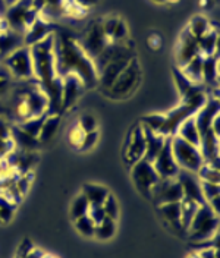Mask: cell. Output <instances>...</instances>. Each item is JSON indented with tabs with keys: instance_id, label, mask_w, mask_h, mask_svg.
<instances>
[{
	"instance_id": "14",
	"label": "cell",
	"mask_w": 220,
	"mask_h": 258,
	"mask_svg": "<svg viewBox=\"0 0 220 258\" xmlns=\"http://www.w3.org/2000/svg\"><path fill=\"white\" fill-rule=\"evenodd\" d=\"M198 54H200L198 41L188 31V28H185L181 32L179 40H178V46H176V66L182 68L184 64L188 63L191 59H194Z\"/></svg>"
},
{
	"instance_id": "36",
	"label": "cell",
	"mask_w": 220,
	"mask_h": 258,
	"mask_svg": "<svg viewBox=\"0 0 220 258\" xmlns=\"http://www.w3.org/2000/svg\"><path fill=\"white\" fill-rule=\"evenodd\" d=\"M164 114L161 113H153V114H147L141 119V126L145 129H150L153 132H160V129L164 125Z\"/></svg>"
},
{
	"instance_id": "33",
	"label": "cell",
	"mask_w": 220,
	"mask_h": 258,
	"mask_svg": "<svg viewBox=\"0 0 220 258\" xmlns=\"http://www.w3.org/2000/svg\"><path fill=\"white\" fill-rule=\"evenodd\" d=\"M88 210H90V203L88 200L85 198V195L81 192L75 197V200L72 201L71 204V217L74 220H77L82 216H87L88 214Z\"/></svg>"
},
{
	"instance_id": "23",
	"label": "cell",
	"mask_w": 220,
	"mask_h": 258,
	"mask_svg": "<svg viewBox=\"0 0 220 258\" xmlns=\"http://www.w3.org/2000/svg\"><path fill=\"white\" fill-rule=\"evenodd\" d=\"M179 138H182L184 141H187L189 144L195 145V147H200V132H198V128L195 125V119L194 116L192 117H188L187 120H184L179 128L176 131V134Z\"/></svg>"
},
{
	"instance_id": "1",
	"label": "cell",
	"mask_w": 220,
	"mask_h": 258,
	"mask_svg": "<svg viewBox=\"0 0 220 258\" xmlns=\"http://www.w3.org/2000/svg\"><path fill=\"white\" fill-rule=\"evenodd\" d=\"M54 54H56V71L59 78L69 74L77 75L84 88H93L97 85V72L93 60L82 51L78 41L69 37L54 35Z\"/></svg>"
},
{
	"instance_id": "11",
	"label": "cell",
	"mask_w": 220,
	"mask_h": 258,
	"mask_svg": "<svg viewBox=\"0 0 220 258\" xmlns=\"http://www.w3.org/2000/svg\"><path fill=\"white\" fill-rule=\"evenodd\" d=\"M135 57L134 51L132 53H126V54H122L116 59H113L110 63H107V66L97 75V84L101 87L103 91H107L112 84L115 82V80L121 75V72L125 69L128 63Z\"/></svg>"
},
{
	"instance_id": "2",
	"label": "cell",
	"mask_w": 220,
	"mask_h": 258,
	"mask_svg": "<svg viewBox=\"0 0 220 258\" xmlns=\"http://www.w3.org/2000/svg\"><path fill=\"white\" fill-rule=\"evenodd\" d=\"M217 232H219V214H216L205 203L198 207L185 233H188L191 241L203 243L210 241Z\"/></svg>"
},
{
	"instance_id": "19",
	"label": "cell",
	"mask_w": 220,
	"mask_h": 258,
	"mask_svg": "<svg viewBox=\"0 0 220 258\" xmlns=\"http://www.w3.org/2000/svg\"><path fill=\"white\" fill-rule=\"evenodd\" d=\"M144 131V137H145V153H144V159L151 161L157 157V154L161 151L163 145L166 143V137H163L158 132H153L150 129L142 128Z\"/></svg>"
},
{
	"instance_id": "28",
	"label": "cell",
	"mask_w": 220,
	"mask_h": 258,
	"mask_svg": "<svg viewBox=\"0 0 220 258\" xmlns=\"http://www.w3.org/2000/svg\"><path fill=\"white\" fill-rule=\"evenodd\" d=\"M66 12V2L65 0H44V9L40 15L50 22L62 18Z\"/></svg>"
},
{
	"instance_id": "25",
	"label": "cell",
	"mask_w": 220,
	"mask_h": 258,
	"mask_svg": "<svg viewBox=\"0 0 220 258\" xmlns=\"http://www.w3.org/2000/svg\"><path fill=\"white\" fill-rule=\"evenodd\" d=\"M181 71L192 84L203 85V56L201 54L191 59L188 63L181 68Z\"/></svg>"
},
{
	"instance_id": "9",
	"label": "cell",
	"mask_w": 220,
	"mask_h": 258,
	"mask_svg": "<svg viewBox=\"0 0 220 258\" xmlns=\"http://www.w3.org/2000/svg\"><path fill=\"white\" fill-rule=\"evenodd\" d=\"M150 198L154 200V203L160 206V204H166V203L181 201L184 198V194H182L181 185L176 177L158 179L157 183L150 191Z\"/></svg>"
},
{
	"instance_id": "32",
	"label": "cell",
	"mask_w": 220,
	"mask_h": 258,
	"mask_svg": "<svg viewBox=\"0 0 220 258\" xmlns=\"http://www.w3.org/2000/svg\"><path fill=\"white\" fill-rule=\"evenodd\" d=\"M116 233V220L106 217L101 223L95 225L94 238L100 241H109Z\"/></svg>"
},
{
	"instance_id": "4",
	"label": "cell",
	"mask_w": 220,
	"mask_h": 258,
	"mask_svg": "<svg viewBox=\"0 0 220 258\" xmlns=\"http://www.w3.org/2000/svg\"><path fill=\"white\" fill-rule=\"evenodd\" d=\"M38 16L40 14L32 9V0H18L15 5L6 8L5 22L9 30L24 35Z\"/></svg>"
},
{
	"instance_id": "49",
	"label": "cell",
	"mask_w": 220,
	"mask_h": 258,
	"mask_svg": "<svg viewBox=\"0 0 220 258\" xmlns=\"http://www.w3.org/2000/svg\"><path fill=\"white\" fill-rule=\"evenodd\" d=\"M200 258H219V249H214V248H203L200 252H198Z\"/></svg>"
},
{
	"instance_id": "6",
	"label": "cell",
	"mask_w": 220,
	"mask_h": 258,
	"mask_svg": "<svg viewBox=\"0 0 220 258\" xmlns=\"http://www.w3.org/2000/svg\"><path fill=\"white\" fill-rule=\"evenodd\" d=\"M3 66L16 80H34V66H32L31 48L24 46L18 48L3 59Z\"/></svg>"
},
{
	"instance_id": "37",
	"label": "cell",
	"mask_w": 220,
	"mask_h": 258,
	"mask_svg": "<svg viewBox=\"0 0 220 258\" xmlns=\"http://www.w3.org/2000/svg\"><path fill=\"white\" fill-rule=\"evenodd\" d=\"M16 210V204L12 201H9L8 198H5L0 194V222L3 223H9L14 217V213Z\"/></svg>"
},
{
	"instance_id": "57",
	"label": "cell",
	"mask_w": 220,
	"mask_h": 258,
	"mask_svg": "<svg viewBox=\"0 0 220 258\" xmlns=\"http://www.w3.org/2000/svg\"><path fill=\"white\" fill-rule=\"evenodd\" d=\"M43 258H56V257H53V255H48V254H44V257Z\"/></svg>"
},
{
	"instance_id": "41",
	"label": "cell",
	"mask_w": 220,
	"mask_h": 258,
	"mask_svg": "<svg viewBox=\"0 0 220 258\" xmlns=\"http://www.w3.org/2000/svg\"><path fill=\"white\" fill-rule=\"evenodd\" d=\"M125 41H128V25H126L124 19L119 18L110 43H125Z\"/></svg>"
},
{
	"instance_id": "39",
	"label": "cell",
	"mask_w": 220,
	"mask_h": 258,
	"mask_svg": "<svg viewBox=\"0 0 220 258\" xmlns=\"http://www.w3.org/2000/svg\"><path fill=\"white\" fill-rule=\"evenodd\" d=\"M101 207L104 210V213H106V217H109V219H113V220H118V217H119V203H118V200L115 198V195H112L109 194L107 195V198L104 200V203L101 204Z\"/></svg>"
},
{
	"instance_id": "22",
	"label": "cell",
	"mask_w": 220,
	"mask_h": 258,
	"mask_svg": "<svg viewBox=\"0 0 220 258\" xmlns=\"http://www.w3.org/2000/svg\"><path fill=\"white\" fill-rule=\"evenodd\" d=\"M158 211L161 214V217L164 219V222H168L169 225L182 230L181 225V201H175V203H166V204H160Z\"/></svg>"
},
{
	"instance_id": "47",
	"label": "cell",
	"mask_w": 220,
	"mask_h": 258,
	"mask_svg": "<svg viewBox=\"0 0 220 258\" xmlns=\"http://www.w3.org/2000/svg\"><path fill=\"white\" fill-rule=\"evenodd\" d=\"M147 44H148V47L151 48V50H158V48L161 47V44H163V38H161V35L157 34V32H151L148 35Z\"/></svg>"
},
{
	"instance_id": "29",
	"label": "cell",
	"mask_w": 220,
	"mask_h": 258,
	"mask_svg": "<svg viewBox=\"0 0 220 258\" xmlns=\"http://www.w3.org/2000/svg\"><path fill=\"white\" fill-rule=\"evenodd\" d=\"M200 207L198 203L188 200V198H182L181 200V225H182V230L187 232V229L191 225L197 210Z\"/></svg>"
},
{
	"instance_id": "7",
	"label": "cell",
	"mask_w": 220,
	"mask_h": 258,
	"mask_svg": "<svg viewBox=\"0 0 220 258\" xmlns=\"http://www.w3.org/2000/svg\"><path fill=\"white\" fill-rule=\"evenodd\" d=\"M109 43V38L104 35L103 28H101V21H94V22H91V25L87 28V31L84 34L82 40L78 41L79 47L82 48V51H84L91 60H94L95 57L104 50V47H106Z\"/></svg>"
},
{
	"instance_id": "48",
	"label": "cell",
	"mask_w": 220,
	"mask_h": 258,
	"mask_svg": "<svg viewBox=\"0 0 220 258\" xmlns=\"http://www.w3.org/2000/svg\"><path fill=\"white\" fill-rule=\"evenodd\" d=\"M32 249H34V246H32V243L28 239H25V241H22V243L19 245V248H18V252H16V257L19 258H25L30 252H31Z\"/></svg>"
},
{
	"instance_id": "45",
	"label": "cell",
	"mask_w": 220,
	"mask_h": 258,
	"mask_svg": "<svg viewBox=\"0 0 220 258\" xmlns=\"http://www.w3.org/2000/svg\"><path fill=\"white\" fill-rule=\"evenodd\" d=\"M87 216L94 222V225L101 223L106 219V213H104V210H103L101 206H90V210H88Z\"/></svg>"
},
{
	"instance_id": "53",
	"label": "cell",
	"mask_w": 220,
	"mask_h": 258,
	"mask_svg": "<svg viewBox=\"0 0 220 258\" xmlns=\"http://www.w3.org/2000/svg\"><path fill=\"white\" fill-rule=\"evenodd\" d=\"M16 2H18V0H3V3H5V6H6V8H9V6L15 5Z\"/></svg>"
},
{
	"instance_id": "38",
	"label": "cell",
	"mask_w": 220,
	"mask_h": 258,
	"mask_svg": "<svg viewBox=\"0 0 220 258\" xmlns=\"http://www.w3.org/2000/svg\"><path fill=\"white\" fill-rule=\"evenodd\" d=\"M75 227L79 233L85 238H93L94 236V222L88 217V216H82L75 220Z\"/></svg>"
},
{
	"instance_id": "44",
	"label": "cell",
	"mask_w": 220,
	"mask_h": 258,
	"mask_svg": "<svg viewBox=\"0 0 220 258\" xmlns=\"http://www.w3.org/2000/svg\"><path fill=\"white\" fill-rule=\"evenodd\" d=\"M98 137H100V134H98V129L97 131H93V132H87L85 135H84V141H82V145H81V148H79V151H87V150H91L95 144H97V141H98Z\"/></svg>"
},
{
	"instance_id": "43",
	"label": "cell",
	"mask_w": 220,
	"mask_h": 258,
	"mask_svg": "<svg viewBox=\"0 0 220 258\" xmlns=\"http://www.w3.org/2000/svg\"><path fill=\"white\" fill-rule=\"evenodd\" d=\"M201 191L204 197L205 203L214 197H220V183H210V182H201Z\"/></svg>"
},
{
	"instance_id": "16",
	"label": "cell",
	"mask_w": 220,
	"mask_h": 258,
	"mask_svg": "<svg viewBox=\"0 0 220 258\" xmlns=\"http://www.w3.org/2000/svg\"><path fill=\"white\" fill-rule=\"evenodd\" d=\"M84 90V85L77 75L69 74L62 78V113L71 109L77 101Z\"/></svg>"
},
{
	"instance_id": "8",
	"label": "cell",
	"mask_w": 220,
	"mask_h": 258,
	"mask_svg": "<svg viewBox=\"0 0 220 258\" xmlns=\"http://www.w3.org/2000/svg\"><path fill=\"white\" fill-rule=\"evenodd\" d=\"M131 177L135 183V188L145 197L150 198L151 188L158 182L157 172L153 167V163L145 159L138 160L135 164L131 166Z\"/></svg>"
},
{
	"instance_id": "52",
	"label": "cell",
	"mask_w": 220,
	"mask_h": 258,
	"mask_svg": "<svg viewBox=\"0 0 220 258\" xmlns=\"http://www.w3.org/2000/svg\"><path fill=\"white\" fill-rule=\"evenodd\" d=\"M43 257H44V252H43V251H40V249H37V248H34L31 252H30V254H28L25 258H43Z\"/></svg>"
},
{
	"instance_id": "12",
	"label": "cell",
	"mask_w": 220,
	"mask_h": 258,
	"mask_svg": "<svg viewBox=\"0 0 220 258\" xmlns=\"http://www.w3.org/2000/svg\"><path fill=\"white\" fill-rule=\"evenodd\" d=\"M153 167L157 172L160 179H171L176 177L179 172V166L175 160L172 153V147H171V138L166 140V143L163 145L161 151L157 154V157L153 160Z\"/></svg>"
},
{
	"instance_id": "35",
	"label": "cell",
	"mask_w": 220,
	"mask_h": 258,
	"mask_svg": "<svg viewBox=\"0 0 220 258\" xmlns=\"http://www.w3.org/2000/svg\"><path fill=\"white\" fill-rule=\"evenodd\" d=\"M201 182H210V183H220V172L219 169L203 163V166L197 170L195 173Z\"/></svg>"
},
{
	"instance_id": "17",
	"label": "cell",
	"mask_w": 220,
	"mask_h": 258,
	"mask_svg": "<svg viewBox=\"0 0 220 258\" xmlns=\"http://www.w3.org/2000/svg\"><path fill=\"white\" fill-rule=\"evenodd\" d=\"M54 34V24L50 22L47 19H44L43 16L40 15L27 30V32L24 34V41L27 47H31L32 44L44 40L46 37Z\"/></svg>"
},
{
	"instance_id": "27",
	"label": "cell",
	"mask_w": 220,
	"mask_h": 258,
	"mask_svg": "<svg viewBox=\"0 0 220 258\" xmlns=\"http://www.w3.org/2000/svg\"><path fill=\"white\" fill-rule=\"evenodd\" d=\"M61 114H48L41 126V131H40V135H38V141L40 144H44V143H48L53 140V137L56 135L58 129H59V125H61Z\"/></svg>"
},
{
	"instance_id": "24",
	"label": "cell",
	"mask_w": 220,
	"mask_h": 258,
	"mask_svg": "<svg viewBox=\"0 0 220 258\" xmlns=\"http://www.w3.org/2000/svg\"><path fill=\"white\" fill-rule=\"evenodd\" d=\"M82 194L88 200L90 206H101L109 195V189L98 183H85L82 185Z\"/></svg>"
},
{
	"instance_id": "15",
	"label": "cell",
	"mask_w": 220,
	"mask_h": 258,
	"mask_svg": "<svg viewBox=\"0 0 220 258\" xmlns=\"http://www.w3.org/2000/svg\"><path fill=\"white\" fill-rule=\"evenodd\" d=\"M220 103H219V97H210L205 104L195 113L194 119H195V125L198 128V132H200V138L207 134L210 128H211V122L214 120L216 116L220 114Z\"/></svg>"
},
{
	"instance_id": "58",
	"label": "cell",
	"mask_w": 220,
	"mask_h": 258,
	"mask_svg": "<svg viewBox=\"0 0 220 258\" xmlns=\"http://www.w3.org/2000/svg\"><path fill=\"white\" fill-rule=\"evenodd\" d=\"M168 2H178V0H168Z\"/></svg>"
},
{
	"instance_id": "18",
	"label": "cell",
	"mask_w": 220,
	"mask_h": 258,
	"mask_svg": "<svg viewBox=\"0 0 220 258\" xmlns=\"http://www.w3.org/2000/svg\"><path fill=\"white\" fill-rule=\"evenodd\" d=\"M24 35L19 32L12 31L9 28L0 31V59H5L11 53H14L18 48L24 47Z\"/></svg>"
},
{
	"instance_id": "46",
	"label": "cell",
	"mask_w": 220,
	"mask_h": 258,
	"mask_svg": "<svg viewBox=\"0 0 220 258\" xmlns=\"http://www.w3.org/2000/svg\"><path fill=\"white\" fill-rule=\"evenodd\" d=\"M11 74L6 71L5 66H0V97L8 93L9 87H11Z\"/></svg>"
},
{
	"instance_id": "42",
	"label": "cell",
	"mask_w": 220,
	"mask_h": 258,
	"mask_svg": "<svg viewBox=\"0 0 220 258\" xmlns=\"http://www.w3.org/2000/svg\"><path fill=\"white\" fill-rule=\"evenodd\" d=\"M78 126L85 134L87 132H93V131H97V119H95L93 114L90 113H84L78 120Z\"/></svg>"
},
{
	"instance_id": "13",
	"label": "cell",
	"mask_w": 220,
	"mask_h": 258,
	"mask_svg": "<svg viewBox=\"0 0 220 258\" xmlns=\"http://www.w3.org/2000/svg\"><path fill=\"white\" fill-rule=\"evenodd\" d=\"M176 179L181 185V189L184 194V198L192 200L195 203H198L200 206L205 204L204 197H203V191H201V180L198 179V176L192 172L188 170H182L179 169Z\"/></svg>"
},
{
	"instance_id": "10",
	"label": "cell",
	"mask_w": 220,
	"mask_h": 258,
	"mask_svg": "<svg viewBox=\"0 0 220 258\" xmlns=\"http://www.w3.org/2000/svg\"><path fill=\"white\" fill-rule=\"evenodd\" d=\"M145 153V137L141 125L131 129L128 138H126L125 148H124V159L126 164L132 166L138 160L144 159Z\"/></svg>"
},
{
	"instance_id": "26",
	"label": "cell",
	"mask_w": 220,
	"mask_h": 258,
	"mask_svg": "<svg viewBox=\"0 0 220 258\" xmlns=\"http://www.w3.org/2000/svg\"><path fill=\"white\" fill-rule=\"evenodd\" d=\"M198 51L200 54L205 57V56H213L217 54V47H219V35H217V30L210 31L204 34L203 37H200L198 40Z\"/></svg>"
},
{
	"instance_id": "31",
	"label": "cell",
	"mask_w": 220,
	"mask_h": 258,
	"mask_svg": "<svg viewBox=\"0 0 220 258\" xmlns=\"http://www.w3.org/2000/svg\"><path fill=\"white\" fill-rule=\"evenodd\" d=\"M47 117V113L41 114V116H35V117H31V119H27L24 122H19V128L22 129L25 134H28L32 138H37L38 140V135H40V131H41V126L44 123Z\"/></svg>"
},
{
	"instance_id": "56",
	"label": "cell",
	"mask_w": 220,
	"mask_h": 258,
	"mask_svg": "<svg viewBox=\"0 0 220 258\" xmlns=\"http://www.w3.org/2000/svg\"><path fill=\"white\" fill-rule=\"evenodd\" d=\"M2 172H3V160H0V176H2Z\"/></svg>"
},
{
	"instance_id": "54",
	"label": "cell",
	"mask_w": 220,
	"mask_h": 258,
	"mask_svg": "<svg viewBox=\"0 0 220 258\" xmlns=\"http://www.w3.org/2000/svg\"><path fill=\"white\" fill-rule=\"evenodd\" d=\"M154 3H158V5H163V3H168V0H153Z\"/></svg>"
},
{
	"instance_id": "5",
	"label": "cell",
	"mask_w": 220,
	"mask_h": 258,
	"mask_svg": "<svg viewBox=\"0 0 220 258\" xmlns=\"http://www.w3.org/2000/svg\"><path fill=\"white\" fill-rule=\"evenodd\" d=\"M171 147H172L173 157L178 163L179 169L197 173V170L203 166L204 160L200 147L189 144L182 138H179L178 135L171 137Z\"/></svg>"
},
{
	"instance_id": "55",
	"label": "cell",
	"mask_w": 220,
	"mask_h": 258,
	"mask_svg": "<svg viewBox=\"0 0 220 258\" xmlns=\"http://www.w3.org/2000/svg\"><path fill=\"white\" fill-rule=\"evenodd\" d=\"M2 8L6 11V6H5V3H3V0H0V11H2Z\"/></svg>"
},
{
	"instance_id": "40",
	"label": "cell",
	"mask_w": 220,
	"mask_h": 258,
	"mask_svg": "<svg viewBox=\"0 0 220 258\" xmlns=\"http://www.w3.org/2000/svg\"><path fill=\"white\" fill-rule=\"evenodd\" d=\"M84 135H85V132L79 128L78 123H77L75 126H72V128L69 129V132H68V143H69L71 147L79 150L81 145H82V141H84Z\"/></svg>"
},
{
	"instance_id": "50",
	"label": "cell",
	"mask_w": 220,
	"mask_h": 258,
	"mask_svg": "<svg viewBox=\"0 0 220 258\" xmlns=\"http://www.w3.org/2000/svg\"><path fill=\"white\" fill-rule=\"evenodd\" d=\"M72 2H74L75 6H78L79 9H82V11L90 9V8H93L94 5L98 3V0H72Z\"/></svg>"
},
{
	"instance_id": "30",
	"label": "cell",
	"mask_w": 220,
	"mask_h": 258,
	"mask_svg": "<svg viewBox=\"0 0 220 258\" xmlns=\"http://www.w3.org/2000/svg\"><path fill=\"white\" fill-rule=\"evenodd\" d=\"M188 31L198 40L200 37H203L204 34L210 31V30H213V27H211V24H210V21L203 15H195L191 21H189L188 24Z\"/></svg>"
},
{
	"instance_id": "51",
	"label": "cell",
	"mask_w": 220,
	"mask_h": 258,
	"mask_svg": "<svg viewBox=\"0 0 220 258\" xmlns=\"http://www.w3.org/2000/svg\"><path fill=\"white\" fill-rule=\"evenodd\" d=\"M207 206L213 210L216 214H219L220 213V197H214V198L208 200V201H207Z\"/></svg>"
},
{
	"instance_id": "34",
	"label": "cell",
	"mask_w": 220,
	"mask_h": 258,
	"mask_svg": "<svg viewBox=\"0 0 220 258\" xmlns=\"http://www.w3.org/2000/svg\"><path fill=\"white\" fill-rule=\"evenodd\" d=\"M173 80H175V84H176V88H178V91H179V96L184 97L185 94H188L189 91L195 87V85H198V84H192L191 81L182 74V71H181V68H178V66H175L173 68Z\"/></svg>"
},
{
	"instance_id": "3",
	"label": "cell",
	"mask_w": 220,
	"mask_h": 258,
	"mask_svg": "<svg viewBox=\"0 0 220 258\" xmlns=\"http://www.w3.org/2000/svg\"><path fill=\"white\" fill-rule=\"evenodd\" d=\"M140 81H141V68L137 57H134L121 72V75L115 80L109 90L104 91V94L113 100H125L137 91V88L140 87Z\"/></svg>"
},
{
	"instance_id": "20",
	"label": "cell",
	"mask_w": 220,
	"mask_h": 258,
	"mask_svg": "<svg viewBox=\"0 0 220 258\" xmlns=\"http://www.w3.org/2000/svg\"><path fill=\"white\" fill-rule=\"evenodd\" d=\"M219 81V59L217 54L203 57V85L214 87Z\"/></svg>"
},
{
	"instance_id": "21",
	"label": "cell",
	"mask_w": 220,
	"mask_h": 258,
	"mask_svg": "<svg viewBox=\"0 0 220 258\" xmlns=\"http://www.w3.org/2000/svg\"><path fill=\"white\" fill-rule=\"evenodd\" d=\"M11 137L14 145L18 147V150L24 151H35L40 147V141L37 138H32L28 134H25L19 126H11Z\"/></svg>"
}]
</instances>
